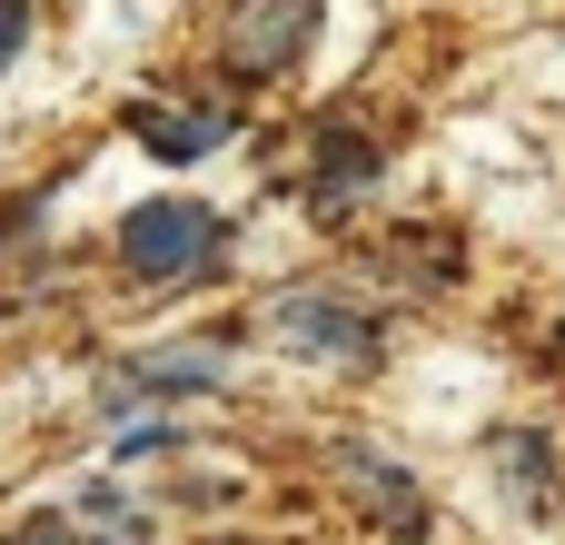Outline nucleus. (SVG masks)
Listing matches in <instances>:
<instances>
[{"label":"nucleus","instance_id":"obj_1","mask_svg":"<svg viewBox=\"0 0 565 545\" xmlns=\"http://www.w3.org/2000/svg\"><path fill=\"white\" fill-rule=\"evenodd\" d=\"M218 238H228V218L199 209V199H149V209L119 218V258H129L139 278H189V268L218 258Z\"/></svg>","mask_w":565,"mask_h":545},{"label":"nucleus","instance_id":"obj_2","mask_svg":"<svg viewBox=\"0 0 565 545\" xmlns=\"http://www.w3.org/2000/svg\"><path fill=\"white\" fill-rule=\"evenodd\" d=\"M288 348H308V357H367V318L348 308V298H278V318H268Z\"/></svg>","mask_w":565,"mask_h":545},{"label":"nucleus","instance_id":"obj_3","mask_svg":"<svg viewBox=\"0 0 565 545\" xmlns=\"http://www.w3.org/2000/svg\"><path fill=\"white\" fill-rule=\"evenodd\" d=\"M308 0H238V60H258V70H278L298 40H308Z\"/></svg>","mask_w":565,"mask_h":545},{"label":"nucleus","instance_id":"obj_4","mask_svg":"<svg viewBox=\"0 0 565 545\" xmlns=\"http://www.w3.org/2000/svg\"><path fill=\"white\" fill-rule=\"evenodd\" d=\"M218 377H228V357H218V348H189V357H179V348H159V357H139L109 397H139V387H179V397H189V387H218Z\"/></svg>","mask_w":565,"mask_h":545},{"label":"nucleus","instance_id":"obj_5","mask_svg":"<svg viewBox=\"0 0 565 545\" xmlns=\"http://www.w3.org/2000/svg\"><path fill=\"white\" fill-rule=\"evenodd\" d=\"M367 169H377V149H367L358 129H348V139H338V129L318 139V189H328V199H348V189H367Z\"/></svg>","mask_w":565,"mask_h":545},{"label":"nucleus","instance_id":"obj_6","mask_svg":"<svg viewBox=\"0 0 565 545\" xmlns=\"http://www.w3.org/2000/svg\"><path fill=\"white\" fill-rule=\"evenodd\" d=\"M218 129H228V119H218V109H209V119H159V109H149V119H139V139H149V149H159V159H199V149H209V139H218Z\"/></svg>","mask_w":565,"mask_h":545},{"label":"nucleus","instance_id":"obj_7","mask_svg":"<svg viewBox=\"0 0 565 545\" xmlns=\"http://www.w3.org/2000/svg\"><path fill=\"white\" fill-rule=\"evenodd\" d=\"M20 30H30V0H0V70H10V50H20Z\"/></svg>","mask_w":565,"mask_h":545},{"label":"nucleus","instance_id":"obj_8","mask_svg":"<svg viewBox=\"0 0 565 545\" xmlns=\"http://www.w3.org/2000/svg\"><path fill=\"white\" fill-rule=\"evenodd\" d=\"M10 545H60V526H30V536H10Z\"/></svg>","mask_w":565,"mask_h":545}]
</instances>
